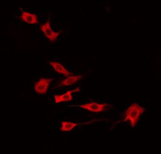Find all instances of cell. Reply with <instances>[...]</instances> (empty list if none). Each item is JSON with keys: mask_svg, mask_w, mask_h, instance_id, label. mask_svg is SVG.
<instances>
[{"mask_svg": "<svg viewBox=\"0 0 161 154\" xmlns=\"http://www.w3.org/2000/svg\"><path fill=\"white\" fill-rule=\"evenodd\" d=\"M145 108H142L138 104L134 102L132 103L125 112V117L123 121H129L132 127H134L140 120V116L144 113Z\"/></svg>", "mask_w": 161, "mask_h": 154, "instance_id": "obj_1", "label": "cell"}, {"mask_svg": "<svg viewBox=\"0 0 161 154\" xmlns=\"http://www.w3.org/2000/svg\"><path fill=\"white\" fill-rule=\"evenodd\" d=\"M53 80V78H41L35 84V91L39 95H45L48 91L50 83Z\"/></svg>", "mask_w": 161, "mask_h": 154, "instance_id": "obj_2", "label": "cell"}, {"mask_svg": "<svg viewBox=\"0 0 161 154\" xmlns=\"http://www.w3.org/2000/svg\"><path fill=\"white\" fill-rule=\"evenodd\" d=\"M41 30L45 35V37L49 39L51 43H54L56 41L58 36L61 33V31L55 32L52 29L50 25V20H48L45 24L41 26Z\"/></svg>", "mask_w": 161, "mask_h": 154, "instance_id": "obj_3", "label": "cell"}, {"mask_svg": "<svg viewBox=\"0 0 161 154\" xmlns=\"http://www.w3.org/2000/svg\"><path fill=\"white\" fill-rule=\"evenodd\" d=\"M109 106V104H106V103L99 104L96 102H92L90 103H86L85 104L76 105L77 107L86 109V110L90 112H94V113H100V112L105 111L108 106Z\"/></svg>", "mask_w": 161, "mask_h": 154, "instance_id": "obj_4", "label": "cell"}, {"mask_svg": "<svg viewBox=\"0 0 161 154\" xmlns=\"http://www.w3.org/2000/svg\"><path fill=\"white\" fill-rule=\"evenodd\" d=\"M79 91H80L79 88H77L76 89H73L72 91H68L66 93H64L62 95H55L54 98H55V103H59L60 102L72 101L73 100L72 93L75 92H78Z\"/></svg>", "mask_w": 161, "mask_h": 154, "instance_id": "obj_5", "label": "cell"}, {"mask_svg": "<svg viewBox=\"0 0 161 154\" xmlns=\"http://www.w3.org/2000/svg\"><path fill=\"white\" fill-rule=\"evenodd\" d=\"M21 18L23 21L29 24H35L38 23L37 15L34 13H27L25 11H22Z\"/></svg>", "mask_w": 161, "mask_h": 154, "instance_id": "obj_6", "label": "cell"}, {"mask_svg": "<svg viewBox=\"0 0 161 154\" xmlns=\"http://www.w3.org/2000/svg\"><path fill=\"white\" fill-rule=\"evenodd\" d=\"M50 64L51 66H52L54 68V70L58 72V74H62L65 76H69L71 75H73L72 72H69L67 71V69L60 63L58 62H50Z\"/></svg>", "mask_w": 161, "mask_h": 154, "instance_id": "obj_7", "label": "cell"}, {"mask_svg": "<svg viewBox=\"0 0 161 154\" xmlns=\"http://www.w3.org/2000/svg\"><path fill=\"white\" fill-rule=\"evenodd\" d=\"M82 78H83L82 75L69 76L67 79H65V80L61 81V83H60V86H71L74 84H75V83L78 82L79 80H80Z\"/></svg>", "mask_w": 161, "mask_h": 154, "instance_id": "obj_8", "label": "cell"}, {"mask_svg": "<svg viewBox=\"0 0 161 154\" xmlns=\"http://www.w3.org/2000/svg\"><path fill=\"white\" fill-rule=\"evenodd\" d=\"M91 122H86V123H75L72 122L62 121L61 122V127L60 130L62 131H70L74 129L77 126L79 125H87Z\"/></svg>", "mask_w": 161, "mask_h": 154, "instance_id": "obj_9", "label": "cell"}]
</instances>
